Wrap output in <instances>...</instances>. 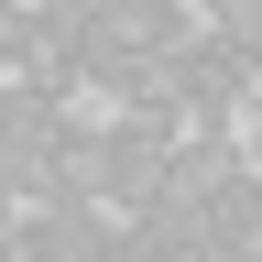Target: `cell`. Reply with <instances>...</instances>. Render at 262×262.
<instances>
[{"mask_svg": "<svg viewBox=\"0 0 262 262\" xmlns=\"http://www.w3.org/2000/svg\"><path fill=\"white\" fill-rule=\"evenodd\" d=\"M186 33H196V11H186V0H98V11H88V44H77V55H88V88L120 110V98H131V77H142L153 55H175Z\"/></svg>", "mask_w": 262, "mask_h": 262, "instance_id": "cell-1", "label": "cell"}, {"mask_svg": "<svg viewBox=\"0 0 262 262\" xmlns=\"http://www.w3.org/2000/svg\"><path fill=\"white\" fill-rule=\"evenodd\" d=\"M11 251H33V262H110V208L98 196H11Z\"/></svg>", "mask_w": 262, "mask_h": 262, "instance_id": "cell-2", "label": "cell"}, {"mask_svg": "<svg viewBox=\"0 0 262 262\" xmlns=\"http://www.w3.org/2000/svg\"><path fill=\"white\" fill-rule=\"evenodd\" d=\"M66 98H0V175L11 196H55V153H66Z\"/></svg>", "mask_w": 262, "mask_h": 262, "instance_id": "cell-3", "label": "cell"}, {"mask_svg": "<svg viewBox=\"0 0 262 262\" xmlns=\"http://www.w3.org/2000/svg\"><path fill=\"white\" fill-rule=\"evenodd\" d=\"M110 175H120V120H77L66 131V153H55V196H98V208H110Z\"/></svg>", "mask_w": 262, "mask_h": 262, "instance_id": "cell-4", "label": "cell"}, {"mask_svg": "<svg viewBox=\"0 0 262 262\" xmlns=\"http://www.w3.org/2000/svg\"><path fill=\"white\" fill-rule=\"evenodd\" d=\"M241 131H251V164H262V98H251V110H241Z\"/></svg>", "mask_w": 262, "mask_h": 262, "instance_id": "cell-5", "label": "cell"}]
</instances>
